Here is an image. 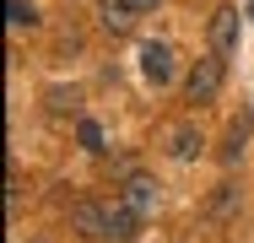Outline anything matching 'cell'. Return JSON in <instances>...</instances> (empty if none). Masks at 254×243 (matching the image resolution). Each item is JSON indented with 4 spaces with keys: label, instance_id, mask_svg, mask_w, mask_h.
I'll list each match as a JSON object with an SVG mask.
<instances>
[{
    "label": "cell",
    "instance_id": "cell-1",
    "mask_svg": "<svg viewBox=\"0 0 254 243\" xmlns=\"http://www.w3.org/2000/svg\"><path fill=\"white\" fill-rule=\"evenodd\" d=\"M222 76H227L222 54H205V60H195V70H190V81H184V97H190V103H211V97L222 92Z\"/></svg>",
    "mask_w": 254,
    "mask_h": 243
},
{
    "label": "cell",
    "instance_id": "cell-2",
    "mask_svg": "<svg viewBox=\"0 0 254 243\" xmlns=\"http://www.w3.org/2000/svg\"><path fill=\"white\" fill-rule=\"evenodd\" d=\"M141 76H146L152 87H168V81L179 76V54H173V44H146V49H141Z\"/></svg>",
    "mask_w": 254,
    "mask_h": 243
},
{
    "label": "cell",
    "instance_id": "cell-3",
    "mask_svg": "<svg viewBox=\"0 0 254 243\" xmlns=\"http://www.w3.org/2000/svg\"><path fill=\"white\" fill-rule=\"evenodd\" d=\"M98 16H103L108 33H130V27L146 16V5H141V0H98Z\"/></svg>",
    "mask_w": 254,
    "mask_h": 243
},
{
    "label": "cell",
    "instance_id": "cell-4",
    "mask_svg": "<svg viewBox=\"0 0 254 243\" xmlns=\"http://www.w3.org/2000/svg\"><path fill=\"white\" fill-rule=\"evenodd\" d=\"M141 222H146V216H141V211H130V205L119 200V205H108V227H103V238L135 243V238H141Z\"/></svg>",
    "mask_w": 254,
    "mask_h": 243
},
{
    "label": "cell",
    "instance_id": "cell-5",
    "mask_svg": "<svg viewBox=\"0 0 254 243\" xmlns=\"http://www.w3.org/2000/svg\"><path fill=\"white\" fill-rule=\"evenodd\" d=\"M233 44H238V11L233 5H222L216 16H211V54H233Z\"/></svg>",
    "mask_w": 254,
    "mask_h": 243
},
{
    "label": "cell",
    "instance_id": "cell-6",
    "mask_svg": "<svg viewBox=\"0 0 254 243\" xmlns=\"http://www.w3.org/2000/svg\"><path fill=\"white\" fill-rule=\"evenodd\" d=\"M119 200H125L130 211L152 216V211H157V184L146 179V173H130V179H125V194H119Z\"/></svg>",
    "mask_w": 254,
    "mask_h": 243
},
{
    "label": "cell",
    "instance_id": "cell-7",
    "mask_svg": "<svg viewBox=\"0 0 254 243\" xmlns=\"http://www.w3.org/2000/svg\"><path fill=\"white\" fill-rule=\"evenodd\" d=\"M200 130H195V124H173V130H168V157H173V162H195V157H200Z\"/></svg>",
    "mask_w": 254,
    "mask_h": 243
},
{
    "label": "cell",
    "instance_id": "cell-8",
    "mask_svg": "<svg viewBox=\"0 0 254 243\" xmlns=\"http://www.w3.org/2000/svg\"><path fill=\"white\" fill-rule=\"evenodd\" d=\"M70 222H76V233H87V238H103V227H108V205H98V200H76Z\"/></svg>",
    "mask_w": 254,
    "mask_h": 243
},
{
    "label": "cell",
    "instance_id": "cell-9",
    "mask_svg": "<svg viewBox=\"0 0 254 243\" xmlns=\"http://www.w3.org/2000/svg\"><path fill=\"white\" fill-rule=\"evenodd\" d=\"M238 200H244V189H238L233 179H227V184H216V194H211V216H216V222H222V216H233V211H238Z\"/></svg>",
    "mask_w": 254,
    "mask_h": 243
},
{
    "label": "cell",
    "instance_id": "cell-10",
    "mask_svg": "<svg viewBox=\"0 0 254 243\" xmlns=\"http://www.w3.org/2000/svg\"><path fill=\"white\" fill-rule=\"evenodd\" d=\"M5 22H11V27H38L33 0H5Z\"/></svg>",
    "mask_w": 254,
    "mask_h": 243
},
{
    "label": "cell",
    "instance_id": "cell-11",
    "mask_svg": "<svg viewBox=\"0 0 254 243\" xmlns=\"http://www.w3.org/2000/svg\"><path fill=\"white\" fill-rule=\"evenodd\" d=\"M244 141H249V124H244V119H238V124H233V130H227V146H222V162H227V168H233V162H238V157H244Z\"/></svg>",
    "mask_w": 254,
    "mask_h": 243
},
{
    "label": "cell",
    "instance_id": "cell-12",
    "mask_svg": "<svg viewBox=\"0 0 254 243\" xmlns=\"http://www.w3.org/2000/svg\"><path fill=\"white\" fill-rule=\"evenodd\" d=\"M76 135H81L87 151H103V124H98V119H81V124H76Z\"/></svg>",
    "mask_w": 254,
    "mask_h": 243
},
{
    "label": "cell",
    "instance_id": "cell-13",
    "mask_svg": "<svg viewBox=\"0 0 254 243\" xmlns=\"http://www.w3.org/2000/svg\"><path fill=\"white\" fill-rule=\"evenodd\" d=\"M141 5H146V11H157V5H162V0H141Z\"/></svg>",
    "mask_w": 254,
    "mask_h": 243
},
{
    "label": "cell",
    "instance_id": "cell-14",
    "mask_svg": "<svg viewBox=\"0 0 254 243\" xmlns=\"http://www.w3.org/2000/svg\"><path fill=\"white\" fill-rule=\"evenodd\" d=\"M249 22H254V0H249Z\"/></svg>",
    "mask_w": 254,
    "mask_h": 243
}]
</instances>
